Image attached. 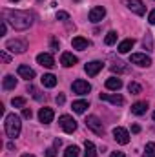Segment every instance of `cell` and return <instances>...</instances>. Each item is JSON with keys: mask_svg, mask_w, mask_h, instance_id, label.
Listing matches in <instances>:
<instances>
[{"mask_svg": "<svg viewBox=\"0 0 155 157\" xmlns=\"http://www.w3.org/2000/svg\"><path fill=\"white\" fill-rule=\"evenodd\" d=\"M6 22L11 24L17 31H24L33 24V18L26 11H6Z\"/></svg>", "mask_w": 155, "mask_h": 157, "instance_id": "obj_1", "label": "cell"}, {"mask_svg": "<svg viewBox=\"0 0 155 157\" xmlns=\"http://www.w3.org/2000/svg\"><path fill=\"white\" fill-rule=\"evenodd\" d=\"M20 130H22V122H20V117L17 113H9L6 117V133L7 137L15 139L20 135Z\"/></svg>", "mask_w": 155, "mask_h": 157, "instance_id": "obj_2", "label": "cell"}, {"mask_svg": "<svg viewBox=\"0 0 155 157\" xmlns=\"http://www.w3.org/2000/svg\"><path fill=\"white\" fill-rule=\"evenodd\" d=\"M86 126H88L93 133H97V135H104V126H102L100 119L97 117V115H88V119H86Z\"/></svg>", "mask_w": 155, "mask_h": 157, "instance_id": "obj_3", "label": "cell"}, {"mask_svg": "<svg viewBox=\"0 0 155 157\" xmlns=\"http://www.w3.org/2000/svg\"><path fill=\"white\" fill-rule=\"evenodd\" d=\"M6 49H9L11 53H24L28 49V42L26 40H18V39L7 40L6 42Z\"/></svg>", "mask_w": 155, "mask_h": 157, "instance_id": "obj_4", "label": "cell"}, {"mask_svg": "<svg viewBox=\"0 0 155 157\" xmlns=\"http://www.w3.org/2000/svg\"><path fill=\"white\" fill-rule=\"evenodd\" d=\"M59 122H60V126H62V130H64L66 133H73V132L77 130L75 119L70 117V115H60V117H59Z\"/></svg>", "mask_w": 155, "mask_h": 157, "instance_id": "obj_5", "label": "cell"}, {"mask_svg": "<svg viewBox=\"0 0 155 157\" xmlns=\"http://www.w3.org/2000/svg\"><path fill=\"white\" fill-rule=\"evenodd\" d=\"M130 62H131V64H137V66H141V68L152 66V59H150L148 55H144V53H133V55L130 57Z\"/></svg>", "mask_w": 155, "mask_h": 157, "instance_id": "obj_6", "label": "cell"}, {"mask_svg": "<svg viewBox=\"0 0 155 157\" xmlns=\"http://www.w3.org/2000/svg\"><path fill=\"white\" fill-rule=\"evenodd\" d=\"M124 4H126V7H128L130 11H133V13L139 15V17H142L144 11H146V6H144L142 0H126Z\"/></svg>", "mask_w": 155, "mask_h": 157, "instance_id": "obj_7", "label": "cell"}, {"mask_svg": "<svg viewBox=\"0 0 155 157\" xmlns=\"http://www.w3.org/2000/svg\"><path fill=\"white\" fill-rule=\"evenodd\" d=\"M71 88H73V91H75L77 95H86V93L91 91L89 82H86V80H82V78H77V80L71 84Z\"/></svg>", "mask_w": 155, "mask_h": 157, "instance_id": "obj_8", "label": "cell"}, {"mask_svg": "<svg viewBox=\"0 0 155 157\" xmlns=\"http://www.w3.org/2000/svg\"><path fill=\"white\" fill-rule=\"evenodd\" d=\"M113 139L119 144H128L130 143V133H128V130L117 126V128H113Z\"/></svg>", "mask_w": 155, "mask_h": 157, "instance_id": "obj_9", "label": "cell"}, {"mask_svg": "<svg viewBox=\"0 0 155 157\" xmlns=\"http://www.w3.org/2000/svg\"><path fill=\"white\" fill-rule=\"evenodd\" d=\"M102 68H104V64H102L100 60H91V62H88V64L84 66V71H86L89 77H95Z\"/></svg>", "mask_w": 155, "mask_h": 157, "instance_id": "obj_10", "label": "cell"}, {"mask_svg": "<svg viewBox=\"0 0 155 157\" xmlns=\"http://www.w3.org/2000/svg\"><path fill=\"white\" fill-rule=\"evenodd\" d=\"M100 101H108L115 106H122L124 104V97L119 93H100Z\"/></svg>", "mask_w": 155, "mask_h": 157, "instance_id": "obj_11", "label": "cell"}, {"mask_svg": "<svg viewBox=\"0 0 155 157\" xmlns=\"http://www.w3.org/2000/svg\"><path fill=\"white\" fill-rule=\"evenodd\" d=\"M104 17H106V9H104L102 6H97V7H93V9L89 11V20H91V22H100Z\"/></svg>", "mask_w": 155, "mask_h": 157, "instance_id": "obj_12", "label": "cell"}, {"mask_svg": "<svg viewBox=\"0 0 155 157\" xmlns=\"http://www.w3.org/2000/svg\"><path fill=\"white\" fill-rule=\"evenodd\" d=\"M37 62L40 66H44V68H53L55 66V60H53V57L49 53H39L37 55Z\"/></svg>", "mask_w": 155, "mask_h": 157, "instance_id": "obj_13", "label": "cell"}, {"mask_svg": "<svg viewBox=\"0 0 155 157\" xmlns=\"http://www.w3.org/2000/svg\"><path fill=\"white\" fill-rule=\"evenodd\" d=\"M55 117V113H53V110L51 108H40L39 110V119L40 122H44V124H49L51 121Z\"/></svg>", "mask_w": 155, "mask_h": 157, "instance_id": "obj_14", "label": "cell"}, {"mask_svg": "<svg viewBox=\"0 0 155 157\" xmlns=\"http://www.w3.org/2000/svg\"><path fill=\"white\" fill-rule=\"evenodd\" d=\"M77 62H78V59L73 53H62V57H60V64H62L64 68H71V66H75Z\"/></svg>", "mask_w": 155, "mask_h": 157, "instance_id": "obj_15", "label": "cell"}, {"mask_svg": "<svg viewBox=\"0 0 155 157\" xmlns=\"http://www.w3.org/2000/svg\"><path fill=\"white\" fill-rule=\"evenodd\" d=\"M146 110H148V104H146L144 101H139V102L131 104V113H133V115H144Z\"/></svg>", "mask_w": 155, "mask_h": 157, "instance_id": "obj_16", "label": "cell"}, {"mask_svg": "<svg viewBox=\"0 0 155 157\" xmlns=\"http://www.w3.org/2000/svg\"><path fill=\"white\" fill-rule=\"evenodd\" d=\"M17 71H18V75H20V77L26 78V80L35 78V71H33L29 66H24V64H22V66H18V70H17Z\"/></svg>", "mask_w": 155, "mask_h": 157, "instance_id": "obj_17", "label": "cell"}, {"mask_svg": "<svg viewBox=\"0 0 155 157\" xmlns=\"http://www.w3.org/2000/svg\"><path fill=\"white\" fill-rule=\"evenodd\" d=\"M71 46H73L75 49H80V51H84V49H88L89 42H88L86 39H82V37H75V39L71 40Z\"/></svg>", "mask_w": 155, "mask_h": 157, "instance_id": "obj_18", "label": "cell"}, {"mask_svg": "<svg viewBox=\"0 0 155 157\" xmlns=\"http://www.w3.org/2000/svg\"><path fill=\"white\" fill-rule=\"evenodd\" d=\"M42 84L46 86V88H55L57 86V77L53 75V73H46V75H42Z\"/></svg>", "mask_w": 155, "mask_h": 157, "instance_id": "obj_19", "label": "cell"}, {"mask_svg": "<svg viewBox=\"0 0 155 157\" xmlns=\"http://www.w3.org/2000/svg\"><path fill=\"white\" fill-rule=\"evenodd\" d=\"M106 88H108V90H120V88H122V80H120V78L119 77H110L108 78V80H106Z\"/></svg>", "mask_w": 155, "mask_h": 157, "instance_id": "obj_20", "label": "cell"}, {"mask_svg": "<svg viewBox=\"0 0 155 157\" xmlns=\"http://www.w3.org/2000/svg\"><path fill=\"white\" fill-rule=\"evenodd\" d=\"M84 157H97V148L91 141L84 143Z\"/></svg>", "mask_w": 155, "mask_h": 157, "instance_id": "obj_21", "label": "cell"}, {"mask_svg": "<svg viewBox=\"0 0 155 157\" xmlns=\"http://www.w3.org/2000/svg\"><path fill=\"white\" fill-rule=\"evenodd\" d=\"M133 44H135V40L133 39H126V40H122V42L119 44L117 49H119V53H128V51L133 48Z\"/></svg>", "mask_w": 155, "mask_h": 157, "instance_id": "obj_22", "label": "cell"}, {"mask_svg": "<svg viewBox=\"0 0 155 157\" xmlns=\"http://www.w3.org/2000/svg\"><path fill=\"white\" fill-rule=\"evenodd\" d=\"M2 86H4V90H15V86H17V78L13 77V75H6L4 80H2Z\"/></svg>", "mask_w": 155, "mask_h": 157, "instance_id": "obj_23", "label": "cell"}, {"mask_svg": "<svg viewBox=\"0 0 155 157\" xmlns=\"http://www.w3.org/2000/svg\"><path fill=\"white\" fill-rule=\"evenodd\" d=\"M112 71H113V73H128L130 68H128L124 62H115V64H112Z\"/></svg>", "mask_w": 155, "mask_h": 157, "instance_id": "obj_24", "label": "cell"}, {"mask_svg": "<svg viewBox=\"0 0 155 157\" xmlns=\"http://www.w3.org/2000/svg\"><path fill=\"white\" fill-rule=\"evenodd\" d=\"M71 108H73V112H75V113H84V112H86V108H88V102H86V101H75Z\"/></svg>", "mask_w": 155, "mask_h": 157, "instance_id": "obj_25", "label": "cell"}, {"mask_svg": "<svg viewBox=\"0 0 155 157\" xmlns=\"http://www.w3.org/2000/svg\"><path fill=\"white\" fill-rule=\"evenodd\" d=\"M142 157H155V143H148L144 148V155Z\"/></svg>", "mask_w": 155, "mask_h": 157, "instance_id": "obj_26", "label": "cell"}, {"mask_svg": "<svg viewBox=\"0 0 155 157\" xmlns=\"http://www.w3.org/2000/svg\"><path fill=\"white\" fill-rule=\"evenodd\" d=\"M128 90H130L131 95H139L142 88H141V84H137V82H130V84H128Z\"/></svg>", "mask_w": 155, "mask_h": 157, "instance_id": "obj_27", "label": "cell"}, {"mask_svg": "<svg viewBox=\"0 0 155 157\" xmlns=\"http://www.w3.org/2000/svg\"><path fill=\"white\" fill-rule=\"evenodd\" d=\"M64 157H78V146H68L64 152Z\"/></svg>", "mask_w": 155, "mask_h": 157, "instance_id": "obj_28", "label": "cell"}, {"mask_svg": "<svg viewBox=\"0 0 155 157\" xmlns=\"http://www.w3.org/2000/svg\"><path fill=\"white\" fill-rule=\"evenodd\" d=\"M104 42H106L108 46H113V44L117 42V33H115V31H108V35H106Z\"/></svg>", "mask_w": 155, "mask_h": 157, "instance_id": "obj_29", "label": "cell"}, {"mask_svg": "<svg viewBox=\"0 0 155 157\" xmlns=\"http://www.w3.org/2000/svg\"><path fill=\"white\" fill-rule=\"evenodd\" d=\"M11 104H13L15 108H24V106H26V99H24V97H15V99L11 101Z\"/></svg>", "mask_w": 155, "mask_h": 157, "instance_id": "obj_30", "label": "cell"}, {"mask_svg": "<svg viewBox=\"0 0 155 157\" xmlns=\"http://www.w3.org/2000/svg\"><path fill=\"white\" fill-rule=\"evenodd\" d=\"M28 93H31V95H33V97H35L37 101H40V95H39V91H37V88H35L33 84H29V86H28Z\"/></svg>", "mask_w": 155, "mask_h": 157, "instance_id": "obj_31", "label": "cell"}, {"mask_svg": "<svg viewBox=\"0 0 155 157\" xmlns=\"http://www.w3.org/2000/svg\"><path fill=\"white\" fill-rule=\"evenodd\" d=\"M144 48H148V51H152V37H150V33H146V39H144Z\"/></svg>", "mask_w": 155, "mask_h": 157, "instance_id": "obj_32", "label": "cell"}, {"mask_svg": "<svg viewBox=\"0 0 155 157\" xmlns=\"http://www.w3.org/2000/svg\"><path fill=\"white\" fill-rule=\"evenodd\" d=\"M68 18H70V15L66 11H59L57 13V20H68Z\"/></svg>", "mask_w": 155, "mask_h": 157, "instance_id": "obj_33", "label": "cell"}, {"mask_svg": "<svg viewBox=\"0 0 155 157\" xmlns=\"http://www.w3.org/2000/svg\"><path fill=\"white\" fill-rule=\"evenodd\" d=\"M22 117L24 119H31L33 117V112H31L29 108H24V110H22Z\"/></svg>", "mask_w": 155, "mask_h": 157, "instance_id": "obj_34", "label": "cell"}, {"mask_svg": "<svg viewBox=\"0 0 155 157\" xmlns=\"http://www.w3.org/2000/svg\"><path fill=\"white\" fill-rule=\"evenodd\" d=\"M0 57H2V62H4V64H7V62L11 60V57H9L6 51H2V53H0Z\"/></svg>", "mask_w": 155, "mask_h": 157, "instance_id": "obj_35", "label": "cell"}, {"mask_svg": "<svg viewBox=\"0 0 155 157\" xmlns=\"http://www.w3.org/2000/svg\"><path fill=\"white\" fill-rule=\"evenodd\" d=\"M6 31H7V22H6V20H2V26H0V35H6Z\"/></svg>", "mask_w": 155, "mask_h": 157, "instance_id": "obj_36", "label": "cell"}, {"mask_svg": "<svg viewBox=\"0 0 155 157\" xmlns=\"http://www.w3.org/2000/svg\"><path fill=\"white\" fill-rule=\"evenodd\" d=\"M55 155H57L55 148H47V150H46V157H55Z\"/></svg>", "mask_w": 155, "mask_h": 157, "instance_id": "obj_37", "label": "cell"}, {"mask_svg": "<svg viewBox=\"0 0 155 157\" xmlns=\"http://www.w3.org/2000/svg\"><path fill=\"white\" fill-rule=\"evenodd\" d=\"M55 101H57V104H64V101H66V97H64V95H62V93H59V95H57V99H55Z\"/></svg>", "mask_w": 155, "mask_h": 157, "instance_id": "obj_38", "label": "cell"}, {"mask_svg": "<svg viewBox=\"0 0 155 157\" xmlns=\"http://www.w3.org/2000/svg\"><path fill=\"white\" fill-rule=\"evenodd\" d=\"M148 22H150V24H155V9L148 15Z\"/></svg>", "mask_w": 155, "mask_h": 157, "instance_id": "obj_39", "label": "cell"}, {"mask_svg": "<svg viewBox=\"0 0 155 157\" xmlns=\"http://www.w3.org/2000/svg\"><path fill=\"white\" fill-rule=\"evenodd\" d=\"M131 132H133V133H139V132H141V126H139V124H133V126H131Z\"/></svg>", "mask_w": 155, "mask_h": 157, "instance_id": "obj_40", "label": "cell"}, {"mask_svg": "<svg viewBox=\"0 0 155 157\" xmlns=\"http://www.w3.org/2000/svg\"><path fill=\"white\" fill-rule=\"evenodd\" d=\"M110 157H124V154H122V152H112Z\"/></svg>", "mask_w": 155, "mask_h": 157, "instance_id": "obj_41", "label": "cell"}, {"mask_svg": "<svg viewBox=\"0 0 155 157\" xmlns=\"http://www.w3.org/2000/svg\"><path fill=\"white\" fill-rule=\"evenodd\" d=\"M53 144H55V148H60V144H62V141H60V139H55V143H53Z\"/></svg>", "mask_w": 155, "mask_h": 157, "instance_id": "obj_42", "label": "cell"}, {"mask_svg": "<svg viewBox=\"0 0 155 157\" xmlns=\"http://www.w3.org/2000/svg\"><path fill=\"white\" fill-rule=\"evenodd\" d=\"M22 157H35V155H31V154H24Z\"/></svg>", "mask_w": 155, "mask_h": 157, "instance_id": "obj_43", "label": "cell"}, {"mask_svg": "<svg viewBox=\"0 0 155 157\" xmlns=\"http://www.w3.org/2000/svg\"><path fill=\"white\" fill-rule=\"evenodd\" d=\"M153 121H155V112H153Z\"/></svg>", "mask_w": 155, "mask_h": 157, "instance_id": "obj_44", "label": "cell"}, {"mask_svg": "<svg viewBox=\"0 0 155 157\" xmlns=\"http://www.w3.org/2000/svg\"><path fill=\"white\" fill-rule=\"evenodd\" d=\"M11 2H18V0H11Z\"/></svg>", "mask_w": 155, "mask_h": 157, "instance_id": "obj_45", "label": "cell"}, {"mask_svg": "<svg viewBox=\"0 0 155 157\" xmlns=\"http://www.w3.org/2000/svg\"><path fill=\"white\" fill-rule=\"evenodd\" d=\"M39 2H42V0H39Z\"/></svg>", "mask_w": 155, "mask_h": 157, "instance_id": "obj_46", "label": "cell"}]
</instances>
